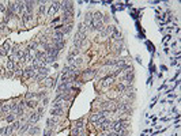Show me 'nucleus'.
Returning <instances> with one entry per match:
<instances>
[{
    "label": "nucleus",
    "instance_id": "nucleus-12",
    "mask_svg": "<svg viewBox=\"0 0 181 136\" xmlns=\"http://www.w3.org/2000/svg\"><path fill=\"white\" fill-rule=\"evenodd\" d=\"M18 3V14L25 12V1H17Z\"/></svg>",
    "mask_w": 181,
    "mask_h": 136
},
{
    "label": "nucleus",
    "instance_id": "nucleus-30",
    "mask_svg": "<svg viewBox=\"0 0 181 136\" xmlns=\"http://www.w3.org/2000/svg\"><path fill=\"white\" fill-rule=\"evenodd\" d=\"M68 63L69 64H74V63H75V59L72 57V56H68Z\"/></svg>",
    "mask_w": 181,
    "mask_h": 136
},
{
    "label": "nucleus",
    "instance_id": "nucleus-34",
    "mask_svg": "<svg viewBox=\"0 0 181 136\" xmlns=\"http://www.w3.org/2000/svg\"><path fill=\"white\" fill-rule=\"evenodd\" d=\"M41 103H42V105H46V103H48V98H44V99H42V102H41Z\"/></svg>",
    "mask_w": 181,
    "mask_h": 136
},
{
    "label": "nucleus",
    "instance_id": "nucleus-24",
    "mask_svg": "<svg viewBox=\"0 0 181 136\" xmlns=\"http://www.w3.org/2000/svg\"><path fill=\"white\" fill-rule=\"evenodd\" d=\"M6 120H7L8 122H14V120H15V114H14V113H10V114L7 116V119H6Z\"/></svg>",
    "mask_w": 181,
    "mask_h": 136
},
{
    "label": "nucleus",
    "instance_id": "nucleus-23",
    "mask_svg": "<svg viewBox=\"0 0 181 136\" xmlns=\"http://www.w3.org/2000/svg\"><path fill=\"white\" fill-rule=\"evenodd\" d=\"M10 110H11V103H7V105H4L3 108H1V112H4V113L10 112Z\"/></svg>",
    "mask_w": 181,
    "mask_h": 136
},
{
    "label": "nucleus",
    "instance_id": "nucleus-32",
    "mask_svg": "<svg viewBox=\"0 0 181 136\" xmlns=\"http://www.w3.org/2000/svg\"><path fill=\"white\" fill-rule=\"evenodd\" d=\"M35 79H37V80H42V79H45V75H37Z\"/></svg>",
    "mask_w": 181,
    "mask_h": 136
},
{
    "label": "nucleus",
    "instance_id": "nucleus-11",
    "mask_svg": "<svg viewBox=\"0 0 181 136\" xmlns=\"http://www.w3.org/2000/svg\"><path fill=\"white\" fill-rule=\"evenodd\" d=\"M60 1H53V4H52V8H51V12H56V11H59V8H60Z\"/></svg>",
    "mask_w": 181,
    "mask_h": 136
},
{
    "label": "nucleus",
    "instance_id": "nucleus-35",
    "mask_svg": "<svg viewBox=\"0 0 181 136\" xmlns=\"http://www.w3.org/2000/svg\"><path fill=\"white\" fill-rule=\"evenodd\" d=\"M161 69H162V71H167V67H166V65H164V64H162V65H161Z\"/></svg>",
    "mask_w": 181,
    "mask_h": 136
},
{
    "label": "nucleus",
    "instance_id": "nucleus-5",
    "mask_svg": "<svg viewBox=\"0 0 181 136\" xmlns=\"http://www.w3.org/2000/svg\"><path fill=\"white\" fill-rule=\"evenodd\" d=\"M41 132V128H40V127H30V128H29V135L30 136H37L38 133Z\"/></svg>",
    "mask_w": 181,
    "mask_h": 136
},
{
    "label": "nucleus",
    "instance_id": "nucleus-16",
    "mask_svg": "<svg viewBox=\"0 0 181 136\" xmlns=\"http://www.w3.org/2000/svg\"><path fill=\"white\" fill-rule=\"evenodd\" d=\"M14 132V129H12V127L8 125L7 128L4 129V136H11V133Z\"/></svg>",
    "mask_w": 181,
    "mask_h": 136
},
{
    "label": "nucleus",
    "instance_id": "nucleus-22",
    "mask_svg": "<svg viewBox=\"0 0 181 136\" xmlns=\"http://www.w3.org/2000/svg\"><path fill=\"white\" fill-rule=\"evenodd\" d=\"M55 125H56V120H55V119H49V120H48V127L52 129Z\"/></svg>",
    "mask_w": 181,
    "mask_h": 136
},
{
    "label": "nucleus",
    "instance_id": "nucleus-31",
    "mask_svg": "<svg viewBox=\"0 0 181 136\" xmlns=\"http://www.w3.org/2000/svg\"><path fill=\"white\" fill-rule=\"evenodd\" d=\"M44 97H45V93L44 91H40L37 94V98H44Z\"/></svg>",
    "mask_w": 181,
    "mask_h": 136
},
{
    "label": "nucleus",
    "instance_id": "nucleus-17",
    "mask_svg": "<svg viewBox=\"0 0 181 136\" xmlns=\"http://www.w3.org/2000/svg\"><path fill=\"white\" fill-rule=\"evenodd\" d=\"M85 31H86V27H85V25H83V23L78 25V33H80V34H86Z\"/></svg>",
    "mask_w": 181,
    "mask_h": 136
},
{
    "label": "nucleus",
    "instance_id": "nucleus-14",
    "mask_svg": "<svg viewBox=\"0 0 181 136\" xmlns=\"http://www.w3.org/2000/svg\"><path fill=\"white\" fill-rule=\"evenodd\" d=\"M30 125H31L30 122H27V124H25L23 127H21V128H19V133H21V135H22V133H23V132H26V131H29V128H30Z\"/></svg>",
    "mask_w": 181,
    "mask_h": 136
},
{
    "label": "nucleus",
    "instance_id": "nucleus-15",
    "mask_svg": "<svg viewBox=\"0 0 181 136\" xmlns=\"http://www.w3.org/2000/svg\"><path fill=\"white\" fill-rule=\"evenodd\" d=\"M72 27H74V26H72L71 23H69V25H67V26H63V33H64V35H65V34H68L69 31L72 30Z\"/></svg>",
    "mask_w": 181,
    "mask_h": 136
},
{
    "label": "nucleus",
    "instance_id": "nucleus-9",
    "mask_svg": "<svg viewBox=\"0 0 181 136\" xmlns=\"http://www.w3.org/2000/svg\"><path fill=\"white\" fill-rule=\"evenodd\" d=\"M51 114L52 116H61L63 114V108H53Z\"/></svg>",
    "mask_w": 181,
    "mask_h": 136
},
{
    "label": "nucleus",
    "instance_id": "nucleus-8",
    "mask_svg": "<svg viewBox=\"0 0 181 136\" xmlns=\"http://www.w3.org/2000/svg\"><path fill=\"white\" fill-rule=\"evenodd\" d=\"M33 6H34V1H25V8H26L27 14H31V11H33Z\"/></svg>",
    "mask_w": 181,
    "mask_h": 136
},
{
    "label": "nucleus",
    "instance_id": "nucleus-18",
    "mask_svg": "<svg viewBox=\"0 0 181 136\" xmlns=\"http://www.w3.org/2000/svg\"><path fill=\"white\" fill-rule=\"evenodd\" d=\"M26 105H27L29 108H33V109H34V108H37V102L33 101V99H30V101L26 102Z\"/></svg>",
    "mask_w": 181,
    "mask_h": 136
},
{
    "label": "nucleus",
    "instance_id": "nucleus-27",
    "mask_svg": "<svg viewBox=\"0 0 181 136\" xmlns=\"http://www.w3.org/2000/svg\"><path fill=\"white\" fill-rule=\"evenodd\" d=\"M0 12H6V6H4V3H0Z\"/></svg>",
    "mask_w": 181,
    "mask_h": 136
},
{
    "label": "nucleus",
    "instance_id": "nucleus-3",
    "mask_svg": "<svg viewBox=\"0 0 181 136\" xmlns=\"http://www.w3.org/2000/svg\"><path fill=\"white\" fill-rule=\"evenodd\" d=\"M61 8L64 11H72V8H74V3H72V1H63V3H61Z\"/></svg>",
    "mask_w": 181,
    "mask_h": 136
},
{
    "label": "nucleus",
    "instance_id": "nucleus-33",
    "mask_svg": "<svg viewBox=\"0 0 181 136\" xmlns=\"http://www.w3.org/2000/svg\"><path fill=\"white\" fill-rule=\"evenodd\" d=\"M82 59H80V57H79V59H76V60H75V64H80V63H82Z\"/></svg>",
    "mask_w": 181,
    "mask_h": 136
},
{
    "label": "nucleus",
    "instance_id": "nucleus-2",
    "mask_svg": "<svg viewBox=\"0 0 181 136\" xmlns=\"http://www.w3.org/2000/svg\"><path fill=\"white\" fill-rule=\"evenodd\" d=\"M22 75H23V78H26V79H29V78H33L35 75V71L33 69V68H26L23 72H22Z\"/></svg>",
    "mask_w": 181,
    "mask_h": 136
},
{
    "label": "nucleus",
    "instance_id": "nucleus-29",
    "mask_svg": "<svg viewBox=\"0 0 181 136\" xmlns=\"http://www.w3.org/2000/svg\"><path fill=\"white\" fill-rule=\"evenodd\" d=\"M52 133H53V132H52V129H48V131H45V132H44V136H52Z\"/></svg>",
    "mask_w": 181,
    "mask_h": 136
},
{
    "label": "nucleus",
    "instance_id": "nucleus-10",
    "mask_svg": "<svg viewBox=\"0 0 181 136\" xmlns=\"http://www.w3.org/2000/svg\"><path fill=\"white\" fill-rule=\"evenodd\" d=\"M112 37H113V40H114V41H120V40H121V34L119 33V30H117L116 27H114V30H113V33H112Z\"/></svg>",
    "mask_w": 181,
    "mask_h": 136
},
{
    "label": "nucleus",
    "instance_id": "nucleus-20",
    "mask_svg": "<svg viewBox=\"0 0 181 136\" xmlns=\"http://www.w3.org/2000/svg\"><path fill=\"white\" fill-rule=\"evenodd\" d=\"M25 98L27 99V101H30V99H33V98H37V94H34V93H27Z\"/></svg>",
    "mask_w": 181,
    "mask_h": 136
},
{
    "label": "nucleus",
    "instance_id": "nucleus-13",
    "mask_svg": "<svg viewBox=\"0 0 181 136\" xmlns=\"http://www.w3.org/2000/svg\"><path fill=\"white\" fill-rule=\"evenodd\" d=\"M22 19H23V23H27L29 20L31 19V14H27V12H23V14H22Z\"/></svg>",
    "mask_w": 181,
    "mask_h": 136
},
{
    "label": "nucleus",
    "instance_id": "nucleus-26",
    "mask_svg": "<svg viewBox=\"0 0 181 136\" xmlns=\"http://www.w3.org/2000/svg\"><path fill=\"white\" fill-rule=\"evenodd\" d=\"M117 90H119V91H125V86H124V85H121V83H120V85L117 86Z\"/></svg>",
    "mask_w": 181,
    "mask_h": 136
},
{
    "label": "nucleus",
    "instance_id": "nucleus-7",
    "mask_svg": "<svg viewBox=\"0 0 181 136\" xmlns=\"http://www.w3.org/2000/svg\"><path fill=\"white\" fill-rule=\"evenodd\" d=\"M7 69L10 72H12L15 69V63H14V59H12V56H11L10 59H8V61H7Z\"/></svg>",
    "mask_w": 181,
    "mask_h": 136
},
{
    "label": "nucleus",
    "instance_id": "nucleus-25",
    "mask_svg": "<svg viewBox=\"0 0 181 136\" xmlns=\"http://www.w3.org/2000/svg\"><path fill=\"white\" fill-rule=\"evenodd\" d=\"M17 116H23V108H18V110H17Z\"/></svg>",
    "mask_w": 181,
    "mask_h": 136
},
{
    "label": "nucleus",
    "instance_id": "nucleus-1",
    "mask_svg": "<svg viewBox=\"0 0 181 136\" xmlns=\"http://www.w3.org/2000/svg\"><path fill=\"white\" fill-rule=\"evenodd\" d=\"M95 74H97L95 69H85V71H83V78L90 80V79H93L95 76Z\"/></svg>",
    "mask_w": 181,
    "mask_h": 136
},
{
    "label": "nucleus",
    "instance_id": "nucleus-6",
    "mask_svg": "<svg viewBox=\"0 0 181 136\" xmlns=\"http://www.w3.org/2000/svg\"><path fill=\"white\" fill-rule=\"evenodd\" d=\"M38 120H40V116H38V113H31V114L29 116V122H30V124H35Z\"/></svg>",
    "mask_w": 181,
    "mask_h": 136
},
{
    "label": "nucleus",
    "instance_id": "nucleus-19",
    "mask_svg": "<svg viewBox=\"0 0 181 136\" xmlns=\"http://www.w3.org/2000/svg\"><path fill=\"white\" fill-rule=\"evenodd\" d=\"M78 53H79V48H75V46H74V48H72V51L69 52V56H72V57H75V56H76Z\"/></svg>",
    "mask_w": 181,
    "mask_h": 136
},
{
    "label": "nucleus",
    "instance_id": "nucleus-21",
    "mask_svg": "<svg viewBox=\"0 0 181 136\" xmlns=\"http://www.w3.org/2000/svg\"><path fill=\"white\" fill-rule=\"evenodd\" d=\"M11 127H12V129H14V131H17V129L21 128V122H19V121H14L12 124H11Z\"/></svg>",
    "mask_w": 181,
    "mask_h": 136
},
{
    "label": "nucleus",
    "instance_id": "nucleus-36",
    "mask_svg": "<svg viewBox=\"0 0 181 136\" xmlns=\"http://www.w3.org/2000/svg\"><path fill=\"white\" fill-rule=\"evenodd\" d=\"M177 60H178V59H177ZM177 60H172V65H176V64H177Z\"/></svg>",
    "mask_w": 181,
    "mask_h": 136
},
{
    "label": "nucleus",
    "instance_id": "nucleus-28",
    "mask_svg": "<svg viewBox=\"0 0 181 136\" xmlns=\"http://www.w3.org/2000/svg\"><path fill=\"white\" fill-rule=\"evenodd\" d=\"M42 113H44V108L41 106V108H38V116H40V119L42 117Z\"/></svg>",
    "mask_w": 181,
    "mask_h": 136
},
{
    "label": "nucleus",
    "instance_id": "nucleus-4",
    "mask_svg": "<svg viewBox=\"0 0 181 136\" xmlns=\"http://www.w3.org/2000/svg\"><path fill=\"white\" fill-rule=\"evenodd\" d=\"M83 25H87V26L91 29V26H93V14H91V12L86 14V17H85V23H83Z\"/></svg>",
    "mask_w": 181,
    "mask_h": 136
},
{
    "label": "nucleus",
    "instance_id": "nucleus-37",
    "mask_svg": "<svg viewBox=\"0 0 181 136\" xmlns=\"http://www.w3.org/2000/svg\"><path fill=\"white\" fill-rule=\"evenodd\" d=\"M78 136H86V135H85V133H79Z\"/></svg>",
    "mask_w": 181,
    "mask_h": 136
}]
</instances>
